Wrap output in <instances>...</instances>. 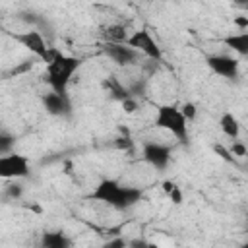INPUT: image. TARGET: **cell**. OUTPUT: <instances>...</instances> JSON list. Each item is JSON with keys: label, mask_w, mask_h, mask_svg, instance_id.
<instances>
[{"label": "cell", "mask_w": 248, "mask_h": 248, "mask_svg": "<svg viewBox=\"0 0 248 248\" xmlns=\"http://www.w3.org/2000/svg\"><path fill=\"white\" fill-rule=\"evenodd\" d=\"M141 198H143V194H141L140 188L124 186V184H120L118 180H112V178H103L97 184V188L89 194V200L103 202V203H107L114 209H128V207L136 205Z\"/></svg>", "instance_id": "obj_1"}, {"label": "cell", "mask_w": 248, "mask_h": 248, "mask_svg": "<svg viewBox=\"0 0 248 248\" xmlns=\"http://www.w3.org/2000/svg\"><path fill=\"white\" fill-rule=\"evenodd\" d=\"M79 68V58L64 54L58 48H50V60L46 62V81L50 89L56 93H68V85Z\"/></svg>", "instance_id": "obj_2"}, {"label": "cell", "mask_w": 248, "mask_h": 248, "mask_svg": "<svg viewBox=\"0 0 248 248\" xmlns=\"http://www.w3.org/2000/svg\"><path fill=\"white\" fill-rule=\"evenodd\" d=\"M153 124L161 130L170 132L180 143H188V120L176 105H159Z\"/></svg>", "instance_id": "obj_3"}, {"label": "cell", "mask_w": 248, "mask_h": 248, "mask_svg": "<svg viewBox=\"0 0 248 248\" xmlns=\"http://www.w3.org/2000/svg\"><path fill=\"white\" fill-rule=\"evenodd\" d=\"M29 159L21 153L10 151L6 155H0V178L12 180V178H25L29 176Z\"/></svg>", "instance_id": "obj_4"}, {"label": "cell", "mask_w": 248, "mask_h": 248, "mask_svg": "<svg viewBox=\"0 0 248 248\" xmlns=\"http://www.w3.org/2000/svg\"><path fill=\"white\" fill-rule=\"evenodd\" d=\"M10 37L14 41H17L21 46H25L31 54H35L37 58H41L45 64L50 60V48L52 46H46L43 35L35 29H29V31H23V33H10Z\"/></svg>", "instance_id": "obj_5"}, {"label": "cell", "mask_w": 248, "mask_h": 248, "mask_svg": "<svg viewBox=\"0 0 248 248\" xmlns=\"http://www.w3.org/2000/svg\"><path fill=\"white\" fill-rule=\"evenodd\" d=\"M130 46H134L136 50H140L141 54H145L147 58L151 60H157L161 62L163 60V52L157 45V41L151 37V33L147 29H140V31H134L132 35H128V41H126Z\"/></svg>", "instance_id": "obj_6"}, {"label": "cell", "mask_w": 248, "mask_h": 248, "mask_svg": "<svg viewBox=\"0 0 248 248\" xmlns=\"http://www.w3.org/2000/svg\"><path fill=\"white\" fill-rule=\"evenodd\" d=\"M103 52H105L112 62H116L118 66L136 64V62L140 60V56H141V52L136 50L134 46H130L128 43H105Z\"/></svg>", "instance_id": "obj_7"}, {"label": "cell", "mask_w": 248, "mask_h": 248, "mask_svg": "<svg viewBox=\"0 0 248 248\" xmlns=\"http://www.w3.org/2000/svg\"><path fill=\"white\" fill-rule=\"evenodd\" d=\"M209 70L221 78H227V79H234L238 78V72H240V64L236 58L229 56V54H209L205 58Z\"/></svg>", "instance_id": "obj_8"}, {"label": "cell", "mask_w": 248, "mask_h": 248, "mask_svg": "<svg viewBox=\"0 0 248 248\" xmlns=\"http://www.w3.org/2000/svg\"><path fill=\"white\" fill-rule=\"evenodd\" d=\"M141 155L153 169L165 170L169 167V161H170V147L157 143V141H145L141 147Z\"/></svg>", "instance_id": "obj_9"}, {"label": "cell", "mask_w": 248, "mask_h": 248, "mask_svg": "<svg viewBox=\"0 0 248 248\" xmlns=\"http://www.w3.org/2000/svg\"><path fill=\"white\" fill-rule=\"evenodd\" d=\"M43 107L52 116H70L72 114V103L68 99V93H56L50 89V93L43 95Z\"/></svg>", "instance_id": "obj_10"}, {"label": "cell", "mask_w": 248, "mask_h": 248, "mask_svg": "<svg viewBox=\"0 0 248 248\" xmlns=\"http://www.w3.org/2000/svg\"><path fill=\"white\" fill-rule=\"evenodd\" d=\"M41 246H45V248H68V246H72V240L60 231L43 232L41 234Z\"/></svg>", "instance_id": "obj_11"}, {"label": "cell", "mask_w": 248, "mask_h": 248, "mask_svg": "<svg viewBox=\"0 0 248 248\" xmlns=\"http://www.w3.org/2000/svg\"><path fill=\"white\" fill-rule=\"evenodd\" d=\"M219 126H221V132L231 140H236L240 134V124L232 112H223L219 118Z\"/></svg>", "instance_id": "obj_12"}, {"label": "cell", "mask_w": 248, "mask_h": 248, "mask_svg": "<svg viewBox=\"0 0 248 248\" xmlns=\"http://www.w3.org/2000/svg\"><path fill=\"white\" fill-rule=\"evenodd\" d=\"M223 43L227 46H231L234 52H238L240 56H246L248 54V33L242 31V33H236V35H229L223 39Z\"/></svg>", "instance_id": "obj_13"}, {"label": "cell", "mask_w": 248, "mask_h": 248, "mask_svg": "<svg viewBox=\"0 0 248 248\" xmlns=\"http://www.w3.org/2000/svg\"><path fill=\"white\" fill-rule=\"evenodd\" d=\"M101 37L105 39V43H126L128 41V33L124 25H108L103 29Z\"/></svg>", "instance_id": "obj_14"}, {"label": "cell", "mask_w": 248, "mask_h": 248, "mask_svg": "<svg viewBox=\"0 0 248 248\" xmlns=\"http://www.w3.org/2000/svg\"><path fill=\"white\" fill-rule=\"evenodd\" d=\"M103 85H105V87H108V91L112 93V97H114V99H118V101H122V99H126V97H130V95H132V93H130V89H128V87H124V85H120L116 78H108V79H105V81H103Z\"/></svg>", "instance_id": "obj_15"}, {"label": "cell", "mask_w": 248, "mask_h": 248, "mask_svg": "<svg viewBox=\"0 0 248 248\" xmlns=\"http://www.w3.org/2000/svg\"><path fill=\"white\" fill-rule=\"evenodd\" d=\"M14 145H16V138L8 132H0V155L14 151Z\"/></svg>", "instance_id": "obj_16"}, {"label": "cell", "mask_w": 248, "mask_h": 248, "mask_svg": "<svg viewBox=\"0 0 248 248\" xmlns=\"http://www.w3.org/2000/svg\"><path fill=\"white\" fill-rule=\"evenodd\" d=\"M6 196H8L10 200H19V198L23 196V186H21V184H16V182L8 184V186H6Z\"/></svg>", "instance_id": "obj_17"}, {"label": "cell", "mask_w": 248, "mask_h": 248, "mask_svg": "<svg viewBox=\"0 0 248 248\" xmlns=\"http://www.w3.org/2000/svg\"><path fill=\"white\" fill-rule=\"evenodd\" d=\"M120 103H122V108H124V112H126V114H134V112L140 108V105H138V101L134 99V95H130V97L122 99Z\"/></svg>", "instance_id": "obj_18"}, {"label": "cell", "mask_w": 248, "mask_h": 248, "mask_svg": "<svg viewBox=\"0 0 248 248\" xmlns=\"http://www.w3.org/2000/svg\"><path fill=\"white\" fill-rule=\"evenodd\" d=\"M180 112H182L184 118L190 122V120L196 118V105H194V103H184V105L180 107Z\"/></svg>", "instance_id": "obj_19"}, {"label": "cell", "mask_w": 248, "mask_h": 248, "mask_svg": "<svg viewBox=\"0 0 248 248\" xmlns=\"http://www.w3.org/2000/svg\"><path fill=\"white\" fill-rule=\"evenodd\" d=\"M231 155H236V157H246V145L238 140H232V145H231Z\"/></svg>", "instance_id": "obj_20"}, {"label": "cell", "mask_w": 248, "mask_h": 248, "mask_svg": "<svg viewBox=\"0 0 248 248\" xmlns=\"http://www.w3.org/2000/svg\"><path fill=\"white\" fill-rule=\"evenodd\" d=\"M213 149H215V153L221 157V159H225L227 163H234V155H231V151L227 149V147H223L221 143H217V145H213Z\"/></svg>", "instance_id": "obj_21"}, {"label": "cell", "mask_w": 248, "mask_h": 248, "mask_svg": "<svg viewBox=\"0 0 248 248\" xmlns=\"http://www.w3.org/2000/svg\"><path fill=\"white\" fill-rule=\"evenodd\" d=\"M167 196H169V198H170V202H172V203H176V205L182 202V192H180V188H178V186H174Z\"/></svg>", "instance_id": "obj_22"}, {"label": "cell", "mask_w": 248, "mask_h": 248, "mask_svg": "<svg viewBox=\"0 0 248 248\" xmlns=\"http://www.w3.org/2000/svg\"><path fill=\"white\" fill-rule=\"evenodd\" d=\"M236 27H240L242 31H246L248 29V17L246 16H238V17H234V21H232Z\"/></svg>", "instance_id": "obj_23"}, {"label": "cell", "mask_w": 248, "mask_h": 248, "mask_svg": "<svg viewBox=\"0 0 248 248\" xmlns=\"http://www.w3.org/2000/svg\"><path fill=\"white\" fill-rule=\"evenodd\" d=\"M174 186H176L174 182H170V180H165V182H163V190H165V194H169V192H170Z\"/></svg>", "instance_id": "obj_24"}, {"label": "cell", "mask_w": 248, "mask_h": 248, "mask_svg": "<svg viewBox=\"0 0 248 248\" xmlns=\"http://www.w3.org/2000/svg\"><path fill=\"white\" fill-rule=\"evenodd\" d=\"M124 244H126L124 240L116 238V240H110V242H107V248H114V246H124Z\"/></svg>", "instance_id": "obj_25"}, {"label": "cell", "mask_w": 248, "mask_h": 248, "mask_svg": "<svg viewBox=\"0 0 248 248\" xmlns=\"http://www.w3.org/2000/svg\"><path fill=\"white\" fill-rule=\"evenodd\" d=\"M238 2H240V4H244V2H246V0H238Z\"/></svg>", "instance_id": "obj_26"}, {"label": "cell", "mask_w": 248, "mask_h": 248, "mask_svg": "<svg viewBox=\"0 0 248 248\" xmlns=\"http://www.w3.org/2000/svg\"><path fill=\"white\" fill-rule=\"evenodd\" d=\"M0 124H2V118H0Z\"/></svg>", "instance_id": "obj_27"}]
</instances>
